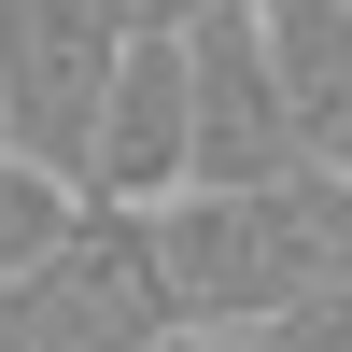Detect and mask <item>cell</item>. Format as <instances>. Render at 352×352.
Listing matches in <instances>:
<instances>
[{"instance_id": "cell-2", "label": "cell", "mask_w": 352, "mask_h": 352, "mask_svg": "<svg viewBox=\"0 0 352 352\" xmlns=\"http://www.w3.org/2000/svg\"><path fill=\"white\" fill-rule=\"evenodd\" d=\"M184 310L155 282V226L141 212H85L28 296H0V352H169Z\"/></svg>"}, {"instance_id": "cell-1", "label": "cell", "mask_w": 352, "mask_h": 352, "mask_svg": "<svg viewBox=\"0 0 352 352\" xmlns=\"http://www.w3.org/2000/svg\"><path fill=\"white\" fill-rule=\"evenodd\" d=\"M113 71H127V28L99 0H0V141L28 169H56L71 197H85V155H99Z\"/></svg>"}, {"instance_id": "cell-5", "label": "cell", "mask_w": 352, "mask_h": 352, "mask_svg": "<svg viewBox=\"0 0 352 352\" xmlns=\"http://www.w3.org/2000/svg\"><path fill=\"white\" fill-rule=\"evenodd\" d=\"M71 226H85V197L0 141V296H28V282L56 268V254H71Z\"/></svg>"}, {"instance_id": "cell-3", "label": "cell", "mask_w": 352, "mask_h": 352, "mask_svg": "<svg viewBox=\"0 0 352 352\" xmlns=\"http://www.w3.org/2000/svg\"><path fill=\"white\" fill-rule=\"evenodd\" d=\"M184 85H197V184L184 197H282V184L324 169L296 99H282V71H268V43H254V0H226L184 43Z\"/></svg>"}, {"instance_id": "cell-6", "label": "cell", "mask_w": 352, "mask_h": 352, "mask_svg": "<svg viewBox=\"0 0 352 352\" xmlns=\"http://www.w3.org/2000/svg\"><path fill=\"white\" fill-rule=\"evenodd\" d=\"M113 28H127V43H197V28L226 14V0H99Z\"/></svg>"}, {"instance_id": "cell-4", "label": "cell", "mask_w": 352, "mask_h": 352, "mask_svg": "<svg viewBox=\"0 0 352 352\" xmlns=\"http://www.w3.org/2000/svg\"><path fill=\"white\" fill-rule=\"evenodd\" d=\"M254 43H268L310 155L338 169V141H352V0H254Z\"/></svg>"}]
</instances>
